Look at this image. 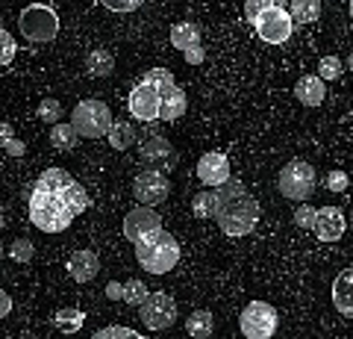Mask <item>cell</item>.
I'll list each match as a JSON object with an SVG mask.
<instances>
[{
    "label": "cell",
    "instance_id": "obj_1",
    "mask_svg": "<svg viewBox=\"0 0 353 339\" xmlns=\"http://www.w3.org/2000/svg\"><path fill=\"white\" fill-rule=\"evenodd\" d=\"M215 222L224 231V236H250L259 224V201L245 189L241 180L230 177L224 186L215 189Z\"/></svg>",
    "mask_w": 353,
    "mask_h": 339
},
{
    "label": "cell",
    "instance_id": "obj_2",
    "mask_svg": "<svg viewBox=\"0 0 353 339\" xmlns=\"http://www.w3.org/2000/svg\"><path fill=\"white\" fill-rule=\"evenodd\" d=\"M77 218V210L68 201V183L53 189V186L36 180L30 189V222L44 233H62L68 231Z\"/></svg>",
    "mask_w": 353,
    "mask_h": 339
},
{
    "label": "cell",
    "instance_id": "obj_3",
    "mask_svg": "<svg viewBox=\"0 0 353 339\" xmlns=\"http://www.w3.org/2000/svg\"><path fill=\"white\" fill-rule=\"evenodd\" d=\"M132 245H136L139 266L150 271V275H168V271L176 269V262H180V245H176V239L165 227L145 233Z\"/></svg>",
    "mask_w": 353,
    "mask_h": 339
},
{
    "label": "cell",
    "instance_id": "obj_4",
    "mask_svg": "<svg viewBox=\"0 0 353 339\" xmlns=\"http://www.w3.org/2000/svg\"><path fill=\"white\" fill-rule=\"evenodd\" d=\"M18 30L32 45H48V41L59 36V15L53 12V6H48V3H30L21 9Z\"/></svg>",
    "mask_w": 353,
    "mask_h": 339
},
{
    "label": "cell",
    "instance_id": "obj_5",
    "mask_svg": "<svg viewBox=\"0 0 353 339\" xmlns=\"http://www.w3.org/2000/svg\"><path fill=\"white\" fill-rule=\"evenodd\" d=\"M71 124L77 127V133H80L83 139H103V136H109L115 118H112V113H109V106L103 101L85 97V101H80L74 106Z\"/></svg>",
    "mask_w": 353,
    "mask_h": 339
},
{
    "label": "cell",
    "instance_id": "obj_6",
    "mask_svg": "<svg viewBox=\"0 0 353 339\" xmlns=\"http://www.w3.org/2000/svg\"><path fill=\"white\" fill-rule=\"evenodd\" d=\"M315 183H318V174H315V166L306 159H292L289 166L280 171V195L289 201H309L315 192Z\"/></svg>",
    "mask_w": 353,
    "mask_h": 339
},
{
    "label": "cell",
    "instance_id": "obj_7",
    "mask_svg": "<svg viewBox=\"0 0 353 339\" xmlns=\"http://www.w3.org/2000/svg\"><path fill=\"white\" fill-rule=\"evenodd\" d=\"M239 327L248 339H268L277 333L280 313L274 310L268 301H250L239 316Z\"/></svg>",
    "mask_w": 353,
    "mask_h": 339
},
{
    "label": "cell",
    "instance_id": "obj_8",
    "mask_svg": "<svg viewBox=\"0 0 353 339\" xmlns=\"http://www.w3.org/2000/svg\"><path fill=\"white\" fill-rule=\"evenodd\" d=\"M253 27H256L262 41H268V45H283V41H289L292 32H294V18L285 6H271L253 21Z\"/></svg>",
    "mask_w": 353,
    "mask_h": 339
},
{
    "label": "cell",
    "instance_id": "obj_9",
    "mask_svg": "<svg viewBox=\"0 0 353 339\" xmlns=\"http://www.w3.org/2000/svg\"><path fill=\"white\" fill-rule=\"evenodd\" d=\"M139 316L148 331H168L176 322V301L165 292H150L148 298L139 304Z\"/></svg>",
    "mask_w": 353,
    "mask_h": 339
},
{
    "label": "cell",
    "instance_id": "obj_10",
    "mask_svg": "<svg viewBox=\"0 0 353 339\" xmlns=\"http://www.w3.org/2000/svg\"><path fill=\"white\" fill-rule=\"evenodd\" d=\"M132 195H136L139 204H148V206L162 204V201L171 195V180H168V174L157 171V168L139 171L136 180H132Z\"/></svg>",
    "mask_w": 353,
    "mask_h": 339
},
{
    "label": "cell",
    "instance_id": "obj_11",
    "mask_svg": "<svg viewBox=\"0 0 353 339\" xmlns=\"http://www.w3.org/2000/svg\"><path fill=\"white\" fill-rule=\"evenodd\" d=\"M139 154H141V162H145L148 168H157V171H165V174H168L174 168V162H176L174 145L159 133H148L145 139H141Z\"/></svg>",
    "mask_w": 353,
    "mask_h": 339
},
{
    "label": "cell",
    "instance_id": "obj_12",
    "mask_svg": "<svg viewBox=\"0 0 353 339\" xmlns=\"http://www.w3.org/2000/svg\"><path fill=\"white\" fill-rule=\"evenodd\" d=\"M162 109V95L153 89L150 83L141 80L136 89L130 92V115L139 118V122H157Z\"/></svg>",
    "mask_w": 353,
    "mask_h": 339
},
{
    "label": "cell",
    "instance_id": "obj_13",
    "mask_svg": "<svg viewBox=\"0 0 353 339\" xmlns=\"http://www.w3.org/2000/svg\"><path fill=\"white\" fill-rule=\"evenodd\" d=\"M197 177L209 189H218V186H224L230 180V159L224 154H218V151H206L197 159Z\"/></svg>",
    "mask_w": 353,
    "mask_h": 339
},
{
    "label": "cell",
    "instance_id": "obj_14",
    "mask_svg": "<svg viewBox=\"0 0 353 339\" xmlns=\"http://www.w3.org/2000/svg\"><path fill=\"white\" fill-rule=\"evenodd\" d=\"M157 227H162V218H159V213H153L148 204H139L136 210H130L124 218V236L130 242H136V239L157 231Z\"/></svg>",
    "mask_w": 353,
    "mask_h": 339
},
{
    "label": "cell",
    "instance_id": "obj_15",
    "mask_svg": "<svg viewBox=\"0 0 353 339\" xmlns=\"http://www.w3.org/2000/svg\"><path fill=\"white\" fill-rule=\"evenodd\" d=\"M345 215H341L339 206H321L315 215V236L321 239V242H339L341 236H345Z\"/></svg>",
    "mask_w": 353,
    "mask_h": 339
},
{
    "label": "cell",
    "instance_id": "obj_16",
    "mask_svg": "<svg viewBox=\"0 0 353 339\" xmlns=\"http://www.w3.org/2000/svg\"><path fill=\"white\" fill-rule=\"evenodd\" d=\"M65 269H68V275L77 283H92L97 278V271H101V257L94 251H74L68 262H65Z\"/></svg>",
    "mask_w": 353,
    "mask_h": 339
},
{
    "label": "cell",
    "instance_id": "obj_17",
    "mask_svg": "<svg viewBox=\"0 0 353 339\" xmlns=\"http://www.w3.org/2000/svg\"><path fill=\"white\" fill-rule=\"evenodd\" d=\"M333 307L345 319H353V266L333 280Z\"/></svg>",
    "mask_w": 353,
    "mask_h": 339
},
{
    "label": "cell",
    "instance_id": "obj_18",
    "mask_svg": "<svg viewBox=\"0 0 353 339\" xmlns=\"http://www.w3.org/2000/svg\"><path fill=\"white\" fill-rule=\"evenodd\" d=\"M294 95H297V101H301V104H306V106H318V104H324L327 86H324V80L318 77V74H309V77H301V80H297Z\"/></svg>",
    "mask_w": 353,
    "mask_h": 339
},
{
    "label": "cell",
    "instance_id": "obj_19",
    "mask_svg": "<svg viewBox=\"0 0 353 339\" xmlns=\"http://www.w3.org/2000/svg\"><path fill=\"white\" fill-rule=\"evenodd\" d=\"M185 109H189V95H185L180 86H174V89L162 97L159 118H162V122H176V118L185 115Z\"/></svg>",
    "mask_w": 353,
    "mask_h": 339
},
{
    "label": "cell",
    "instance_id": "obj_20",
    "mask_svg": "<svg viewBox=\"0 0 353 339\" xmlns=\"http://www.w3.org/2000/svg\"><path fill=\"white\" fill-rule=\"evenodd\" d=\"M171 45L180 53L201 45V27H197L194 21H180V24H174L171 27Z\"/></svg>",
    "mask_w": 353,
    "mask_h": 339
},
{
    "label": "cell",
    "instance_id": "obj_21",
    "mask_svg": "<svg viewBox=\"0 0 353 339\" xmlns=\"http://www.w3.org/2000/svg\"><path fill=\"white\" fill-rule=\"evenodd\" d=\"M115 71V57L106 48H94L85 57V74L88 77H109Z\"/></svg>",
    "mask_w": 353,
    "mask_h": 339
},
{
    "label": "cell",
    "instance_id": "obj_22",
    "mask_svg": "<svg viewBox=\"0 0 353 339\" xmlns=\"http://www.w3.org/2000/svg\"><path fill=\"white\" fill-rule=\"evenodd\" d=\"M294 24H315L321 18V0H289Z\"/></svg>",
    "mask_w": 353,
    "mask_h": 339
},
{
    "label": "cell",
    "instance_id": "obj_23",
    "mask_svg": "<svg viewBox=\"0 0 353 339\" xmlns=\"http://www.w3.org/2000/svg\"><path fill=\"white\" fill-rule=\"evenodd\" d=\"M106 142H109V145H112L115 151H127V148H132V145L139 142L136 127H132L130 122H115V124H112V130H109Z\"/></svg>",
    "mask_w": 353,
    "mask_h": 339
},
{
    "label": "cell",
    "instance_id": "obj_24",
    "mask_svg": "<svg viewBox=\"0 0 353 339\" xmlns=\"http://www.w3.org/2000/svg\"><path fill=\"white\" fill-rule=\"evenodd\" d=\"M80 133H77V127L68 122V124H53V130H50V142H53V148L57 151H74L77 145H80Z\"/></svg>",
    "mask_w": 353,
    "mask_h": 339
},
{
    "label": "cell",
    "instance_id": "obj_25",
    "mask_svg": "<svg viewBox=\"0 0 353 339\" xmlns=\"http://www.w3.org/2000/svg\"><path fill=\"white\" fill-rule=\"evenodd\" d=\"M85 322V313L77 307H62L57 316H53V325H57L59 333H77Z\"/></svg>",
    "mask_w": 353,
    "mask_h": 339
},
{
    "label": "cell",
    "instance_id": "obj_26",
    "mask_svg": "<svg viewBox=\"0 0 353 339\" xmlns=\"http://www.w3.org/2000/svg\"><path fill=\"white\" fill-rule=\"evenodd\" d=\"M189 336L194 339H206V336H212V327H215V319H212V313L209 310H194L189 316Z\"/></svg>",
    "mask_w": 353,
    "mask_h": 339
},
{
    "label": "cell",
    "instance_id": "obj_27",
    "mask_svg": "<svg viewBox=\"0 0 353 339\" xmlns=\"http://www.w3.org/2000/svg\"><path fill=\"white\" fill-rule=\"evenodd\" d=\"M145 83H150L153 89H157L162 97L168 95L174 86H176V80H174V74L168 71V68H150V71H145V77H141Z\"/></svg>",
    "mask_w": 353,
    "mask_h": 339
},
{
    "label": "cell",
    "instance_id": "obj_28",
    "mask_svg": "<svg viewBox=\"0 0 353 339\" xmlns=\"http://www.w3.org/2000/svg\"><path fill=\"white\" fill-rule=\"evenodd\" d=\"M215 189H209L206 186V192H197L194 195V201H192V213L197 218H215Z\"/></svg>",
    "mask_w": 353,
    "mask_h": 339
},
{
    "label": "cell",
    "instance_id": "obj_29",
    "mask_svg": "<svg viewBox=\"0 0 353 339\" xmlns=\"http://www.w3.org/2000/svg\"><path fill=\"white\" fill-rule=\"evenodd\" d=\"M36 115L41 118L44 124H59V118H62V104L57 101V97H44V101L39 104V109H36Z\"/></svg>",
    "mask_w": 353,
    "mask_h": 339
},
{
    "label": "cell",
    "instance_id": "obj_30",
    "mask_svg": "<svg viewBox=\"0 0 353 339\" xmlns=\"http://www.w3.org/2000/svg\"><path fill=\"white\" fill-rule=\"evenodd\" d=\"M289 0H245V15H248V21L253 24L265 9H271V6H285Z\"/></svg>",
    "mask_w": 353,
    "mask_h": 339
},
{
    "label": "cell",
    "instance_id": "obj_31",
    "mask_svg": "<svg viewBox=\"0 0 353 339\" xmlns=\"http://www.w3.org/2000/svg\"><path fill=\"white\" fill-rule=\"evenodd\" d=\"M318 77H321L324 83H327V80H330V83L339 80V77H341V59H339V57H324L321 62H318Z\"/></svg>",
    "mask_w": 353,
    "mask_h": 339
},
{
    "label": "cell",
    "instance_id": "obj_32",
    "mask_svg": "<svg viewBox=\"0 0 353 339\" xmlns=\"http://www.w3.org/2000/svg\"><path fill=\"white\" fill-rule=\"evenodd\" d=\"M32 254H36V248H32V242L24 239V236L15 239V242L9 245V260H15V262H30Z\"/></svg>",
    "mask_w": 353,
    "mask_h": 339
},
{
    "label": "cell",
    "instance_id": "obj_33",
    "mask_svg": "<svg viewBox=\"0 0 353 339\" xmlns=\"http://www.w3.org/2000/svg\"><path fill=\"white\" fill-rule=\"evenodd\" d=\"M315 215H318L315 206H309V201H303L294 210V224L301 227V231H315Z\"/></svg>",
    "mask_w": 353,
    "mask_h": 339
},
{
    "label": "cell",
    "instance_id": "obj_34",
    "mask_svg": "<svg viewBox=\"0 0 353 339\" xmlns=\"http://www.w3.org/2000/svg\"><path fill=\"white\" fill-rule=\"evenodd\" d=\"M148 295H150V292H148V287H145L141 280H127V283H124V301L132 304V307H139V304L145 301Z\"/></svg>",
    "mask_w": 353,
    "mask_h": 339
},
{
    "label": "cell",
    "instance_id": "obj_35",
    "mask_svg": "<svg viewBox=\"0 0 353 339\" xmlns=\"http://www.w3.org/2000/svg\"><path fill=\"white\" fill-rule=\"evenodd\" d=\"M94 339H139L136 331H130V327H103V331H94Z\"/></svg>",
    "mask_w": 353,
    "mask_h": 339
},
{
    "label": "cell",
    "instance_id": "obj_36",
    "mask_svg": "<svg viewBox=\"0 0 353 339\" xmlns=\"http://www.w3.org/2000/svg\"><path fill=\"white\" fill-rule=\"evenodd\" d=\"M0 45H3V50H0V65H9L15 59V50H18V45H15V39L9 36L6 30H0Z\"/></svg>",
    "mask_w": 353,
    "mask_h": 339
},
{
    "label": "cell",
    "instance_id": "obj_37",
    "mask_svg": "<svg viewBox=\"0 0 353 339\" xmlns=\"http://www.w3.org/2000/svg\"><path fill=\"white\" fill-rule=\"evenodd\" d=\"M347 183H350L347 171H330V174H327V180H324V186H327L330 192H345V189H347Z\"/></svg>",
    "mask_w": 353,
    "mask_h": 339
},
{
    "label": "cell",
    "instance_id": "obj_38",
    "mask_svg": "<svg viewBox=\"0 0 353 339\" xmlns=\"http://www.w3.org/2000/svg\"><path fill=\"white\" fill-rule=\"evenodd\" d=\"M101 3L106 9H112V12H136L145 0H101Z\"/></svg>",
    "mask_w": 353,
    "mask_h": 339
},
{
    "label": "cell",
    "instance_id": "obj_39",
    "mask_svg": "<svg viewBox=\"0 0 353 339\" xmlns=\"http://www.w3.org/2000/svg\"><path fill=\"white\" fill-rule=\"evenodd\" d=\"M3 148H6L9 157H24V154H27V142H21V139H15V136H6V139H3Z\"/></svg>",
    "mask_w": 353,
    "mask_h": 339
},
{
    "label": "cell",
    "instance_id": "obj_40",
    "mask_svg": "<svg viewBox=\"0 0 353 339\" xmlns=\"http://www.w3.org/2000/svg\"><path fill=\"white\" fill-rule=\"evenodd\" d=\"M183 57H185V62H189V65H201V62L206 59V50H203L201 45H194V48H189V50H183Z\"/></svg>",
    "mask_w": 353,
    "mask_h": 339
},
{
    "label": "cell",
    "instance_id": "obj_41",
    "mask_svg": "<svg viewBox=\"0 0 353 339\" xmlns=\"http://www.w3.org/2000/svg\"><path fill=\"white\" fill-rule=\"evenodd\" d=\"M106 298L124 301V283H109V287H106Z\"/></svg>",
    "mask_w": 353,
    "mask_h": 339
},
{
    "label": "cell",
    "instance_id": "obj_42",
    "mask_svg": "<svg viewBox=\"0 0 353 339\" xmlns=\"http://www.w3.org/2000/svg\"><path fill=\"white\" fill-rule=\"evenodd\" d=\"M12 310V298H9V292H0V316H9Z\"/></svg>",
    "mask_w": 353,
    "mask_h": 339
},
{
    "label": "cell",
    "instance_id": "obj_43",
    "mask_svg": "<svg viewBox=\"0 0 353 339\" xmlns=\"http://www.w3.org/2000/svg\"><path fill=\"white\" fill-rule=\"evenodd\" d=\"M347 68L353 71V50H350V57H347Z\"/></svg>",
    "mask_w": 353,
    "mask_h": 339
},
{
    "label": "cell",
    "instance_id": "obj_44",
    "mask_svg": "<svg viewBox=\"0 0 353 339\" xmlns=\"http://www.w3.org/2000/svg\"><path fill=\"white\" fill-rule=\"evenodd\" d=\"M350 18H353V0H350Z\"/></svg>",
    "mask_w": 353,
    "mask_h": 339
}]
</instances>
